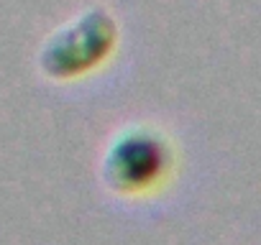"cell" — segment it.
Segmentation results:
<instances>
[{
  "mask_svg": "<svg viewBox=\"0 0 261 245\" xmlns=\"http://www.w3.org/2000/svg\"><path fill=\"white\" fill-rule=\"evenodd\" d=\"M118 23L105 8H90L59 31L39 51V69L51 82H77L108 64L118 46Z\"/></svg>",
  "mask_w": 261,
  "mask_h": 245,
  "instance_id": "2",
  "label": "cell"
},
{
  "mask_svg": "<svg viewBox=\"0 0 261 245\" xmlns=\"http://www.w3.org/2000/svg\"><path fill=\"white\" fill-rule=\"evenodd\" d=\"M172 171V141L146 122L115 133L100 161V179L118 197H149L169 181Z\"/></svg>",
  "mask_w": 261,
  "mask_h": 245,
  "instance_id": "1",
  "label": "cell"
}]
</instances>
